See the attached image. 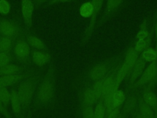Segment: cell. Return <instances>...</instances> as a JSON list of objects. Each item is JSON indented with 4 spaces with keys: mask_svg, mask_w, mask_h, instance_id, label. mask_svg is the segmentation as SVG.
<instances>
[{
    "mask_svg": "<svg viewBox=\"0 0 157 118\" xmlns=\"http://www.w3.org/2000/svg\"><path fill=\"white\" fill-rule=\"evenodd\" d=\"M138 56V53L133 47H130L128 50L123 63L116 76V82L118 86L126 75L132 70Z\"/></svg>",
    "mask_w": 157,
    "mask_h": 118,
    "instance_id": "6da1fadb",
    "label": "cell"
},
{
    "mask_svg": "<svg viewBox=\"0 0 157 118\" xmlns=\"http://www.w3.org/2000/svg\"><path fill=\"white\" fill-rule=\"evenodd\" d=\"M126 96L124 93L120 90H115L111 95L106 97L104 100L105 108V116L107 117L112 111L120 107L125 101Z\"/></svg>",
    "mask_w": 157,
    "mask_h": 118,
    "instance_id": "7a4b0ae2",
    "label": "cell"
},
{
    "mask_svg": "<svg viewBox=\"0 0 157 118\" xmlns=\"http://www.w3.org/2000/svg\"><path fill=\"white\" fill-rule=\"evenodd\" d=\"M157 76V60L151 62L134 84V87H139L149 83L155 79Z\"/></svg>",
    "mask_w": 157,
    "mask_h": 118,
    "instance_id": "3957f363",
    "label": "cell"
},
{
    "mask_svg": "<svg viewBox=\"0 0 157 118\" xmlns=\"http://www.w3.org/2000/svg\"><path fill=\"white\" fill-rule=\"evenodd\" d=\"M33 91V84L31 81H26L20 84L17 92L21 104H29L32 98Z\"/></svg>",
    "mask_w": 157,
    "mask_h": 118,
    "instance_id": "277c9868",
    "label": "cell"
},
{
    "mask_svg": "<svg viewBox=\"0 0 157 118\" xmlns=\"http://www.w3.org/2000/svg\"><path fill=\"white\" fill-rule=\"evenodd\" d=\"M53 94V87L52 82L48 79H45L39 87L37 98L42 103L48 102Z\"/></svg>",
    "mask_w": 157,
    "mask_h": 118,
    "instance_id": "5b68a950",
    "label": "cell"
},
{
    "mask_svg": "<svg viewBox=\"0 0 157 118\" xmlns=\"http://www.w3.org/2000/svg\"><path fill=\"white\" fill-rule=\"evenodd\" d=\"M118 87V85L117 84L115 77L110 76L104 78L101 98L104 100L106 97L111 95L115 90H117Z\"/></svg>",
    "mask_w": 157,
    "mask_h": 118,
    "instance_id": "8992f818",
    "label": "cell"
},
{
    "mask_svg": "<svg viewBox=\"0 0 157 118\" xmlns=\"http://www.w3.org/2000/svg\"><path fill=\"white\" fill-rule=\"evenodd\" d=\"M18 31L17 26L13 22L7 20H3L0 22V32L3 36L11 39L17 35Z\"/></svg>",
    "mask_w": 157,
    "mask_h": 118,
    "instance_id": "52a82bcc",
    "label": "cell"
},
{
    "mask_svg": "<svg viewBox=\"0 0 157 118\" xmlns=\"http://www.w3.org/2000/svg\"><path fill=\"white\" fill-rule=\"evenodd\" d=\"M14 53L18 60L26 61L30 53V48L28 42L24 40L18 41L15 45Z\"/></svg>",
    "mask_w": 157,
    "mask_h": 118,
    "instance_id": "ba28073f",
    "label": "cell"
},
{
    "mask_svg": "<svg viewBox=\"0 0 157 118\" xmlns=\"http://www.w3.org/2000/svg\"><path fill=\"white\" fill-rule=\"evenodd\" d=\"M21 14L28 26H32V18L34 10V5L31 1L24 0L21 4Z\"/></svg>",
    "mask_w": 157,
    "mask_h": 118,
    "instance_id": "9c48e42d",
    "label": "cell"
},
{
    "mask_svg": "<svg viewBox=\"0 0 157 118\" xmlns=\"http://www.w3.org/2000/svg\"><path fill=\"white\" fill-rule=\"evenodd\" d=\"M145 61L141 57L139 58L138 57L131 70V75L129 80V83L131 85H134L136 80L140 77L145 69Z\"/></svg>",
    "mask_w": 157,
    "mask_h": 118,
    "instance_id": "30bf717a",
    "label": "cell"
},
{
    "mask_svg": "<svg viewBox=\"0 0 157 118\" xmlns=\"http://www.w3.org/2000/svg\"><path fill=\"white\" fill-rule=\"evenodd\" d=\"M31 58L33 62L38 66H42L47 63L50 59V55L41 50H34L31 52Z\"/></svg>",
    "mask_w": 157,
    "mask_h": 118,
    "instance_id": "8fae6325",
    "label": "cell"
},
{
    "mask_svg": "<svg viewBox=\"0 0 157 118\" xmlns=\"http://www.w3.org/2000/svg\"><path fill=\"white\" fill-rule=\"evenodd\" d=\"M143 100L155 112H157V97L149 89H145L143 93Z\"/></svg>",
    "mask_w": 157,
    "mask_h": 118,
    "instance_id": "7c38bea8",
    "label": "cell"
},
{
    "mask_svg": "<svg viewBox=\"0 0 157 118\" xmlns=\"http://www.w3.org/2000/svg\"><path fill=\"white\" fill-rule=\"evenodd\" d=\"M22 74H15L0 76V87H7L12 85L23 78Z\"/></svg>",
    "mask_w": 157,
    "mask_h": 118,
    "instance_id": "4fadbf2b",
    "label": "cell"
},
{
    "mask_svg": "<svg viewBox=\"0 0 157 118\" xmlns=\"http://www.w3.org/2000/svg\"><path fill=\"white\" fill-rule=\"evenodd\" d=\"M107 71V66L104 64H99L93 67L90 72V76L94 81H98L105 74Z\"/></svg>",
    "mask_w": 157,
    "mask_h": 118,
    "instance_id": "5bb4252c",
    "label": "cell"
},
{
    "mask_svg": "<svg viewBox=\"0 0 157 118\" xmlns=\"http://www.w3.org/2000/svg\"><path fill=\"white\" fill-rule=\"evenodd\" d=\"M10 101L11 103V106L12 111L17 114H19L21 110V103L18 95L17 92L16 90H12L10 92Z\"/></svg>",
    "mask_w": 157,
    "mask_h": 118,
    "instance_id": "9a60e30c",
    "label": "cell"
},
{
    "mask_svg": "<svg viewBox=\"0 0 157 118\" xmlns=\"http://www.w3.org/2000/svg\"><path fill=\"white\" fill-rule=\"evenodd\" d=\"M20 69V68L18 65L9 63L0 68V76L17 74Z\"/></svg>",
    "mask_w": 157,
    "mask_h": 118,
    "instance_id": "2e32d148",
    "label": "cell"
},
{
    "mask_svg": "<svg viewBox=\"0 0 157 118\" xmlns=\"http://www.w3.org/2000/svg\"><path fill=\"white\" fill-rule=\"evenodd\" d=\"M139 113L144 118H153L155 116L154 111L144 101L143 99L140 100L139 103Z\"/></svg>",
    "mask_w": 157,
    "mask_h": 118,
    "instance_id": "e0dca14e",
    "label": "cell"
},
{
    "mask_svg": "<svg viewBox=\"0 0 157 118\" xmlns=\"http://www.w3.org/2000/svg\"><path fill=\"white\" fill-rule=\"evenodd\" d=\"M27 42L29 46L38 50L45 49V44L43 41L35 36L31 35L28 36L27 37Z\"/></svg>",
    "mask_w": 157,
    "mask_h": 118,
    "instance_id": "ac0fdd59",
    "label": "cell"
},
{
    "mask_svg": "<svg viewBox=\"0 0 157 118\" xmlns=\"http://www.w3.org/2000/svg\"><path fill=\"white\" fill-rule=\"evenodd\" d=\"M94 8L90 2H84L80 7V14L84 18H88L93 15Z\"/></svg>",
    "mask_w": 157,
    "mask_h": 118,
    "instance_id": "d6986e66",
    "label": "cell"
},
{
    "mask_svg": "<svg viewBox=\"0 0 157 118\" xmlns=\"http://www.w3.org/2000/svg\"><path fill=\"white\" fill-rule=\"evenodd\" d=\"M141 57L145 61L151 63L157 60V50L152 48H148L142 52Z\"/></svg>",
    "mask_w": 157,
    "mask_h": 118,
    "instance_id": "ffe728a7",
    "label": "cell"
},
{
    "mask_svg": "<svg viewBox=\"0 0 157 118\" xmlns=\"http://www.w3.org/2000/svg\"><path fill=\"white\" fill-rule=\"evenodd\" d=\"M96 96L92 88H88L83 93V103L85 106H92L96 101Z\"/></svg>",
    "mask_w": 157,
    "mask_h": 118,
    "instance_id": "44dd1931",
    "label": "cell"
},
{
    "mask_svg": "<svg viewBox=\"0 0 157 118\" xmlns=\"http://www.w3.org/2000/svg\"><path fill=\"white\" fill-rule=\"evenodd\" d=\"M12 48L11 39L2 36L0 38V52L7 53Z\"/></svg>",
    "mask_w": 157,
    "mask_h": 118,
    "instance_id": "7402d4cb",
    "label": "cell"
},
{
    "mask_svg": "<svg viewBox=\"0 0 157 118\" xmlns=\"http://www.w3.org/2000/svg\"><path fill=\"white\" fill-rule=\"evenodd\" d=\"M150 43V37L144 40L137 41V42L136 43V45L134 49L138 53L140 52H142L146 49H148Z\"/></svg>",
    "mask_w": 157,
    "mask_h": 118,
    "instance_id": "603a6c76",
    "label": "cell"
},
{
    "mask_svg": "<svg viewBox=\"0 0 157 118\" xmlns=\"http://www.w3.org/2000/svg\"><path fill=\"white\" fill-rule=\"evenodd\" d=\"M104 78H102L98 81H97L93 85L91 88L93 92H94L96 99L101 98L102 92V87H103V82H104Z\"/></svg>",
    "mask_w": 157,
    "mask_h": 118,
    "instance_id": "cb8c5ba5",
    "label": "cell"
},
{
    "mask_svg": "<svg viewBox=\"0 0 157 118\" xmlns=\"http://www.w3.org/2000/svg\"><path fill=\"white\" fill-rule=\"evenodd\" d=\"M10 93L6 87H0V101L4 104L7 106L10 102Z\"/></svg>",
    "mask_w": 157,
    "mask_h": 118,
    "instance_id": "d4e9b609",
    "label": "cell"
},
{
    "mask_svg": "<svg viewBox=\"0 0 157 118\" xmlns=\"http://www.w3.org/2000/svg\"><path fill=\"white\" fill-rule=\"evenodd\" d=\"M105 108L103 103L98 104L94 109V118H105Z\"/></svg>",
    "mask_w": 157,
    "mask_h": 118,
    "instance_id": "484cf974",
    "label": "cell"
},
{
    "mask_svg": "<svg viewBox=\"0 0 157 118\" xmlns=\"http://www.w3.org/2000/svg\"><path fill=\"white\" fill-rule=\"evenodd\" d=\"M137 103L136 98L134 96H130L126 100L124 105L123 107V111L125 112H129L131 111L135 107Z\"/></svg>",
    "mask_w": 157,
    "mask_h": 118,
    "instance_id": "4316f807",
    "label": "cell"
},
{
    "mask_svg": "<svg viewBox=\"0 0 157 118\" xmlns=\"http://www.w3.org/2000/svg\"><path fill=\"white\" fill-rule=\"evenodd\" d=\"M137 38L138 41L140 40H144L145 39H147L150 37V33L146 29V23L145 21L144 22V23L140 26V30L137 34Z\"/></svg>",
    "mask_w": 157,
    "mask_h": 118,
    "instance_id": "83f0119b",
    "label": "cell"
},
{
    "mask_svg": "<svg viewBox=\"0 0 157 118\" xmlns=\"http://www.w3.org/2000/svg\"><path fill=\"white\" fill-rule=\"evenodd\" d=\"M11 9V5L6 0H0V14L2 15L7 14Z\"/></svg>",
    "mask_w": 157,
    "mask_h": 118,
    "instance_id": "f1b7e54d",
    "label": "cell"
},
{
    "mask_svg": "<svg viewBox=\"0 0 157 118\" xmlns=\"http://www.w3.org/2000/svg\"><path fill=\"white\" fill-rule=\"evenodd\" d=\"M83 118H94V108L92 106H84L83 109Z\"/></svg>",
    "mask_w": 157,
    "mask_h": 118,
    "instance_id": "f546056e",
    "label": "cell"
},
{
    "mask_svg": "<svg viewBox=\"0 0 157 118\" xmlns=\"http://www.w3.org/2000/svg\"><path fill=\"white\" fill-rule=\"evenodd\" d=\"M121 2L122 1L120 0H109L107 3V9L109 11L112 10L119 6Z\"/></svg>",
    "mask_w": 157,
    "mask_h": 118,
    "instance_id": "4dcf8cb0",
    "label": "cell"
},
{
    "mask_svg": "<svg viewBox=\"0 0 157 118\" xmlns=\"http://www.w3.org/2000/svg\"><path fill=\"white\" fill-rule=\"evenodd\" d=\"M10 57L6 53L0 52V68L9 63Z\"/></svg>",
    "mask_w": 157,
    "mask_h": 118,
    "instance_id": "1f68e13d",
    "label": "cell"
},
{
    "mask_svg": "<svg viewBox=\"0 0 157 118\" xmlns=\"http://www.w3.org/2000/svg\"><path fill=\"white\" fill-rule=\"evenodd\" d=\"M120 108H118L115 110H113V111H112L107 116V118H118L120 116Z\"/></svg>",
    "mask_w": 157,
    "mask_h": 118,
    "instance_id": "d6a6232c",
    "label": "cell"
},
{
    "mask_svg": "<svg viewBox=\"0 0 157 118\" xmlns=\"http://www.w3.org/2000/svg\"><path fill=\"white\" fill-rule=\"evenodd\" d=\"M3 105L4 104L0 101V113L3 114L4 116L7 117V118H9V115L8 114V112H7V111L6 110V109L4 108V106Z\"/></svg>",
    "mask_w": 157,
    "mask_h": 118,
    "instance_id": "836d02e7",
    "label": "cell"
},
{
    "mask_svg": "<svg viewBox=\"0 0 157 118\" xmlns=\"http://www.w3.org/2000/svg\"><path fill=\"white\" fill-rule=\"evenodd\" d=\"M155 34H156V50H157V20L155 25Z\"/></svg>",
    "mask_w": 157,
    "mask_h": 118,
    "instance_id": "e575fe53",
    "label": "cell"
},
{
    "mask_svg": "<svg viewBox=\"0 0 157 118\" xmlns=\"http://www.w3.org/2000/svg\"><path fill=\"white\" fill-rule=\"evenodd\" d=\"M136 118H144V117L140 113H139V114H137L136 115Z\"/></svg>",
    "mask_w": 157,
    "mask_h": 118,
    "instance_id": "d590c367",
    "label": "cell"
},
{
    "mask_svg": "<svg viewBox=\"0 0 157 118\" xmlns=\"http://www.w3.org/2000/svg\"><path fill=\"white\" fill-rule=\"evenodd\" d=\"M153 118H157V112H155V116H154V117Z\"/></svg>",
    "mask_w": 157,
    "mask_h": 118,
    "instance_id": "8d00e7d4",
    "label": "cell"
},
{
    "mask_svg": "<svg viewBox=\"0 0 157 118\" xmlns=\"http://www.w3.org/2000/svg\"><path fill=\"white\" fill-rule=\"evenodd\" d=\"M0 38H1V37H0Z\"/></svg>",
    "mask_w": 157,
    "mask_h": 118,
    "instance_id": "74e56055",
    "label": "cell"
}]
</instances>
